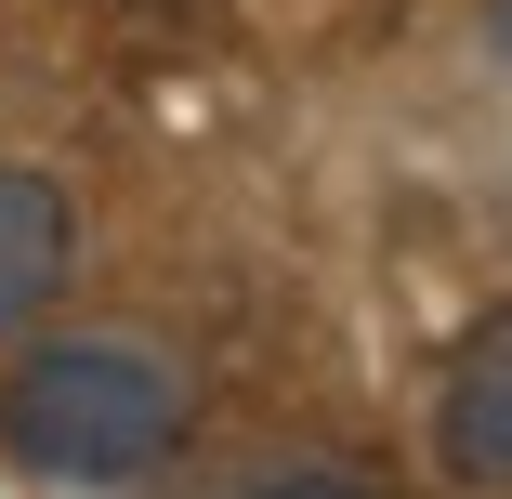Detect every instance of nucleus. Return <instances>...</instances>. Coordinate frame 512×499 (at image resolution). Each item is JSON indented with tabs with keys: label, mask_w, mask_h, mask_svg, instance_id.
<instances>
[{
	"label": "nucleus",
	"mask_w": 512,
	"mask_h": 499,
	"mask_svg": "<svg viewBox=\"0 0 512 499\" xmlns=\"http://www.w3.org/2000/svg\"><path fill=\"white\" fill-rule=\"evenodd\" d=\"M184 447V368L119 329H53L0 368V460L40 486H132Z\"/></svg>",
	"instance_id": "1"
},
{
	"label": "nucleus",
	"mask_w": 512,
	"mask_h": 499,
	"mask_svg": "<svg viewBox=\"0 0 512 499\" xmlns=\"http://www.w3.org/2000/svg\"><path fill=\"white\" fill-rule=\"evenodd\" d=\"M434 447L460 486H512V316L460 329V355L434 381Z\"/></svg>",
	"instance_id": "2"
},
{
	"label": "nucleus",
	"mask_w": 512,
	"mask_h": 499,
	"mask_svg": "<svg viewBox=\"0 0 512 499\" xmlns=\"http://www.w3.org/2000/svg\"><path fill=\"white\" fill-rule=\"evenodd\" d=\"M66 263H79V211L53 171H0V342L40 329L66 303Z\"/></svg>",
	"instance_id": "3"
},
{
	"label": "nucleus",
	"mask_w": 512,
	"mask_h": 499,
	"mask_svg": "<svg viewBox=\"0 0 512 499\" xmlns=\"http://www.w3.org/2000/svg\"><path fill=\"white\" fill-rule=\"evenodd\" d=\"M250 499H381V486H355V473H263Z\"/></svg>",
	"instance_id": "4"
}]
</instances>
